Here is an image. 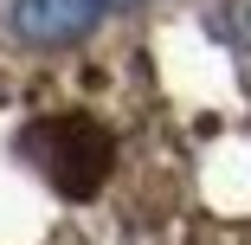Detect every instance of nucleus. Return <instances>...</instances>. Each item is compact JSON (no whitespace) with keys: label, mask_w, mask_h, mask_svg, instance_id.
Instances as JSON below:
<instances>
[{"label":"nucleus","mask_w":251,"mask_h":245,"mask_svg":"<svg viewBox=\"0 0 251 245\" xmlns=\"http://www.w3.org/2000/svg\"><path fill=\"white\" fill-rule=\"evenodd\" d=\"M26 149L39 155V168L52 174L65 193H97L103 187V174H110V136L97 129V123H84V116H52V123H39L32 136H26Z\"/></svg>","instance_id":"f257e3e1"},{"label":"nucleus","mask_w":251,"mask_h":245,"mask_svg":"<svg viewBox=\"0 0 251 245\" xmlns=\"http://www.w3.org/2000/svg\"><path fill=\"white\" fill-rule=\"evenodd\" d=\"M97 13H103L97 0H13L7 20L26 45H71L97 26Z\"/></svg>","instance_id":"f03ea898"},{"label":"nucleus","mask_w":251,"mask_h":245,"mask_svg":"<svg viewBox=\"0 0 251 245\" xmlns=\"http://www.w3.org/2000/svg\"><path fill=\"white\" fill-rule=\"evenodd\" d=\"M219 39L238 45V52H251V0H219Z\"/></svg>","instance_id":"7ed1b4c3"},{"label":"nucleus","mask_w":251,"mask_h":245,"mask_svg":"<svg viewBox=\"0 0 251 245\" xmlns=\"http://www.w3.org/2000/svg\"><path fill=\"white\" fill-rule=\"evenodd\" d=\"M103 13H123V7H142V0H97Z\"/></svg>","instance_id":"20e7f679"}]
</instances>
